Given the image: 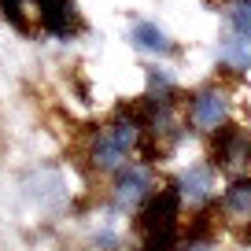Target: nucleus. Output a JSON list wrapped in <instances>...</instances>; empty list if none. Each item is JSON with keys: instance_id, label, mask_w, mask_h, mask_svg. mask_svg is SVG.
Masks as SVG:
<instances>
[{"instance_id": "4", "label": "nucleus", "mask_w": 251, "mask_h": 251, "mask_svg": "<svg viewBox=\"0 0 251 251\" xmlns=\"http://www.w3.org/2000/svg\"><path fill=\"white\" fill-rule=\"evenodd\" d=\"M229 115H233V100H229L226 89L218 85H203L188 96V126L196 133H218L229 126Z\"/></svg>"}, {"instance_id": "8", "label": "nucleus", "mask_w": 251, "mask_h": 251, "mask_svg": "<svg viewBox=\"0 0 251 251\" xmlns=\"http://www.w3.org/2000/svg\"><path fill=\"white\" fill-rule=\"evenodd\" d=\"M214 55H218V63L226 67V71H233V74L251 71V41L240 37V33H222Z\"/></svg>"}, {"instance_id": "7", "label": "nucleus", "mask_w": 251, "mask_h": 251, "mask_svg": "<svg viewBox=\"0 0 251 251\" xmlns=\"http://www.w3.org/2000/svg\"><path fill=\"white\" fill-rule=\"evenodd\" d=\"M37 26L52 37L67 41L81 30V11L74 0H37Z\"/></svg>"}, {"instance_id": "12", "label": "nucleus", "mask_w": 251, "mask_h": 251, "mask_svg": "<svg viewBox=\"0 0 251 251\" xmlns=\"http://www.w3.org/2000/svg\"><path fill=\"white\" fill-rule=\"evenodd\" d=\"M222 19H226L229 33H240V37L251 41V0H226Z\"/></svg>"}, {"instance_id": "14", "label": "nucleus", "mask_w": 251, "mask_h": 251, "mask_svg": "<svg viewBox=\"0 0 251 251\" xmlns=\"http://www.w3.org/2000/svg\"><path fill=\"white\" fill-rule=\"evenodd\" d=\"M177 251H218V240L211 233H188V240H181Z\"/></svg>"}, {"instance_id": "13", "label": "nucleus", "mask_w": 251, "mask_h": 251, "mask_svg": "<svg viewBox=\"0 0 251 251\" xmlns=\"http://www.w3.org/2000/svg\"><path fill=\"white\" fill-rule=\"evenodd\" d=\"M148 78V96H177V78L166 67H144Z\"/></svg>"}, {"instance_id": "9", "label": "nucleus", "mask_w": 251, "mask_h": 251, "mask_svg": "<svg viewBox=\"0 0 251 251\" xmlns=\"http://www.w3.org/2000/svg\"><path fill=\"white\" fill-rule=\"evenodd\" d=\"M222 214L229 222H248L251 226V177H236L229 181V188L222 192Z\"/></svg>"}, {"instance_id": "6", "label": "nucleus", "mask_w": 251, "mask_h": 251, "mask_svg": "<svg viewBox=\"0 0 251 251\" xmlns=\"http://www.w3.org/2000/svg\"><path fill=\"white\" fill-rule=\"evenodd\" d=\"M174 188H177L181 203L207 207L214 200V192H218V174H214L211 163H192V166H185V170L177 174Z\"/></svg>"}, {"instance_id": "1", "label": "nucleus", "mask_w": 251, "mask_h": 251, "mask_svg": "<svg viewBox=\"0 0 251 251\" xmlns=\"http://www.w3.org/2000/svg\"><path fill=\"white\" fill-rule=\"evenodd\" d=\"M144 141V118L141 111H115V115L107 118V122L100 126L93 133V141H89V163L96 166L100 174H118L129 166V155L137 151V144Z\"/></svg>"}, {"instance_id": "5", "label": "nucleus", "mask_w": 251, "mask_h": 251, "mask_svg": "<svg viewBox=\"0 0 251 251\" xmlns=\"http://www.w3.org/2000/svg\"><path fill=\"white\" fill-rule=\"evenodd\" d=\"M155 192V181H151V170L141 163H129L126 170L115 174V188H111V200H115L118 211H141L144 203Z\"/></svg>"}, {"instance_id": "2", "label": "nucleus", "mask_w": 251, "mask_h": 251, "mask_svg": "<svg viewBox=\"0 0 251 251\" xmlns=\"http://www.w3.org/2000/svg\"><path fill=\"white\" fill-rule=\"evenodd\" d=\"M177 226H181V196L177 188H155L151 200L141 207V236L144 251H177Z\"/></svg>"}, {"instance_id": "3", "label": "nucleus", "mask_w": 251, "mask_h": 251, "mask_svg": "<svg viewBox=\"0 0 251 251\" xmlns=\"http://www.w3.org/2000/svg\"><path fill=\"white\" fill-rule=\"evenodd\" d=\"M211 166L229 177H248L251 170V129L229 122L226 129H218L211 141Z\"/></svg>"}, {"instance_id": "11", "label": "nucleus", "mask_w": 251, "mask_h": 251, "mask_svg": "<svg viewBox=\"0 0 251 251\" xmlns=\"http://www.w3.org/2000/svg\"><path fill=\"white\" fill-rule=\"evenodd\" d=\"M0 11L15 30L30 33L33 30V19H37V0H0Z\"/></svg>"}, {"instance_id": "10", "label": "nucleus", "mask_w": 251, "mask_h": 251, "mask_svg": "<svg viewBox=\"0 0 251 251\" xmlns=\"http://www.w3.org/2000/svg\"><path fill=\"white\" fill-rule=\"evenodd\" d=\"M129 41H133L141 52H151V55H174V41L170 33L163 30L159 23H148V19H141V23H133V30H129Z\"/></svg>"}]
</instances>
